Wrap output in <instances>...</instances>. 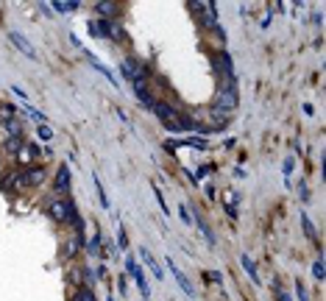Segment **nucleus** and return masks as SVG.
<instances>
[{
  "label": "nucleus",
  "mask_w": 326,
  "mask_h": 301,
  "mask_svg": "<svg viewBox=\"0 0 326 301\" xmlns=\"http://www.w3.org/2000/svg\"><path fill=\"white\" fill-rule=\"evenodd\" d=\"M45 212L51 215L53 223H59V226H73L78 220V207L70 201V198H51L48 201V207H45Z\"/></svg>",
  "instance_id": "obj_1"
},
{
  "label": "nucleus",
  "mask_w": 326,
  "mask_h": 301,
  "mask_svg": "<svg viewBox=\"0 0 326 301\" xmlns=\"http://www.w3.org/2000/svg\"><path fill=\"white\" fill-rule=\"evenodd\" d=\"M3 181L11 184L14 190H34L45 181V167L42 164H31V167H26V170L14 173V176H6Z\"/></svg>",
  "instance_id": "obj_2"
},
{
  "label": "nucleus",
  "mask_w": 326,
  "mask_h": 301,
  "mask_svg": "<svg viewBox=\"0 0 326 301\" xmlns=\"http://www.w3.org/2000/svg\"><path fill=\"white\" fill-rule=\"evenodd\" d=\"M190 9H192L198 17H201V23H204L206 31L217 34L220 39L226 36L223 28H220V23H217V11H215V3H209V0H198V3H190Z\"/></svg>",
  "instance_id": "obj_3"
},
{
  "label": "nucleus",
  "mask_w": 326,
  "mask_h": 301,
  "mask_svg": "<svg viewBox=\"0 0 326 301\" xmlns=\"http://www.w3.org/2000/svg\"><path fill=\"white\" fill-rule=\"evenodd\" d=\"M148 109H151V112L159 117V120H162V126H164L167 131H181V129H179V120H176V117H179V112H176L170 104H164V101H154V104L148 106Z\"/></svg>",
  "instance_id": "obj_4"
},
{
  "label": "nucleus",
  "mask_w": 326,
  "mask_h": 301,
  "mask_svg": "<svg viewBox=\"0 0 326 301\" xmlns=\"http://www.w3.org/2000/svg\"><path fill=\"white\" fill-rule=\"evenodd\" d=\"M92 36H101V39H112V42H123L126 34L123 28L114 23V20H95L92 23Z\"/></svg>",
  "instance_id": "obj_5"
},
{
  "label": "nucleus",
  "mask_w": 326,
  "mask_h": 301,
  "mask_svg": "<svg viewBox=\"0 0 326 301\" xmlns=\"http://www.w3.org/2000/svg\"><path fill=\"white\" fill-rule=\"evenodd\" d=\"M240 106V92H237V86H220L217 89V98H215V109H220V112H232Z\"/></svg>",
  "instance_id": "obj_6"
},
{
  "label": "nucleus",
  "mask_w": 326,
  "mask_h": 301,
  "mask_svg": "<svg viewBox=\"0 0 326 301\" xmlns=\"http://www.w3.org/2000/svg\"><path fill=\"white\" fill-rule=\"evenodd\" d=\"M53 190H56V195L59 198H70V167L64 162H61L59 173H56V184H53Z\"/></svg>",
  "instance_id": "obj_7"
},
{
  "label": "nucleus",
  "mask_w": 326,
  "mask_h": 301,
  "mask_svg": "<svg viewBox=\"0 0 326 301\" xmlns=\"http://www.w3.org/2000/svg\"><path fill=\"white\" fill-rule=\"evenodd\" d=\"M9 39H11V42H14V45H17V51H20V53H26L28 59H36V51H34V45L28 42V39H26V36H23V34H20V31H11V34H9Z\"/></svg>",
  "instance_id": "obj_8"
},
{
  "label": "nucleus",
  "mask_w": 326,
  "mask_h": 301,
  "mask_svg": "<svg viewBox=\"0 0 326 301\" xmlns=\"http://www.w3.org/2000/svg\"><path fill=\"white\" fill-rule=\"evenodd\" d=\"M126 271H129V274L131 276H134V282H137V287H139V290H142V293H145V296H148V284H145V274H142V268H139L137 265V262H134V259H126Z\"/></svg>",
  "instance_id": "obj_9"
},
{
  "label": "nucleus",
  "mask_w": 326,
  "mask_h": 301,
  "mask_svg": "<svg viewBox=\"0 0 326 301\" xmlns=\"http://www.w3.org/2000/svg\"><path fill=\"white\" fill-rule=\"evenodd\" d=\"M167 265H170V274H173V279L179 282V287H181V290L187 293L190 299H195V287L190 284V279H187V276H184V274H181V271H179V268L173 265V259H170V262H167Z\"/></svg>",
  "instance_id": "obj_10"
},
{
  "label": "nucleus",
  "mask_w": 326,
  "mask_h": 301,
  "mask_svg": "<svg viewBox=\"0 0 326 301\" xmlns=\"http://www.w3.org/2000/svg\"><path fill=\"white\" fill-rule=\"evenodd\" d=\"M206 114H209V129H217V131H220V129H226V126H229V114L220 112V109H215V106H212Z\"/></svg>",
  "instance_id": "obj_11"
},
{
  "label": "nucleus",
  "mask_w": 326,
  "mask_h": 301,
  "mask_svg": "<svg viewBox=\"0 0 326 301\" xmlns=\"http://www.w3.org/2000/svg\"><path fill=\"white\" fill-rule=\"evenodd\" d=\"M81 248H84V243L78 240L76 234H73V237H70V240L64 243V248H61V259H64V262H70V259L76 257V254H78Z\"/></svg>",
  "instance_id": "obj_12"
},
{
  "label": "nucleus",
  "mask_w": 326,
  "mask_h": 301,
  "mask_svg": "<svg viewBox=\"0 0 326 301\" xmlns=\"http://www.w3.org/2000/svg\"><path fill=\"white\" fill-rule=\"evenodd\" d=\"M95 11L101 14V20H112L117 17V3L114 0H101V3H95Z\"/></svg>",
  "instance_id": "obj_13"
},
{
  "label": "nucleus",
  "mask_w": 326,
  "mask_h": 301,
  "mask_svg": "<svg viewBox=\"0 0 326 301\" xmlns=\"http://www.w3.org/2000/svg\"><path fill=\"white\" fill-rule=\"evenodd\" d=\"M23 148H26V139L23 137H6V142H3V151L9 156H20Z\"/></svg>",
  "instance_id": "obj_14"
},
{
  "label": "nucleus",
  "mask_w": 326,
  "mask_h": 301,
  "mask_svg": "<svg viewBox=\"0 0 326 301\" xmlns=\"http://www.w3.org/2000/svg\"><path fill=\"white\" fill-rule=\"evenodd\" d=\"M240 265L245 268V274L251 276V282H254V284H259V282H262V279H259V271H257V265H254V259H251L248 254H240Z\"/></svg>",
  "instance_id": "obj_15"
},
{
  "label": "nucleus",
  "mask_w": 326,
  "mask_h": 301,
  "mask_svg": "<svg viewBox=\"0 0 326 301\" xmlns=\"http://www.w3.org/2000/svg\"><path fill=\"white\" fill-rule=\"evenodd\" d=\"M139 257L145 259V265L151 268V274H154L156 279L162 282V279H164V274H162V268H159V265H156V262H154V257H151V251H148V248H139Z\"/></svg>",
  "instance_id": "obj_16"
},
{
  "label": "nucleus",
  "mask_w": 326,
  "mask_h": 301,
  "mask_svg": "<svg viewBox=\"0 0 326 301\" xmlns=\"http://www.w3.org/2000/svg\"><path fill=\"white\" fill-rule=\"evenodd\" d=\"M51 6L59 11V14H67V11H76L81 3H78V0H53Z\"/></svg>",
  "instance_id": "obj_17"
},
{
  "label": "nucleus",
  "mask_w": 326,
  "mask_h": 301,
  "mask_svg": "<svg viewBox=\"0 0 326 301\" xmlns=\"http://www.w3.org/2000/svg\"><path fill=\"white\" fill-rule=\"evenodd\" d=\"M6 131H9V137H23V120L20 117H11V120H3Z\"/></svg>",
  "instance_id": "obj_18"
},
{
  "label": "nucleus",
  "mask_w": 326,
  "mask_h": 301,
  "mask_svg": "<svg viewBox=\"0 0 326 301\" xmlns=\"http://www.w3.org/2000/svg\"><path fill=\"white\" fill-rule=\"evenodd\" d=\"M195 223H198V229H201V234H204L206 240H209V246H217V237H215L212 234V229H209V226H206V220L201 215H195Z\"/></svg>",
  "instance_id": "obj_19"
},
{
  "label": "nucleus",
  "mask_w": 326,
  "mask_h": 301,
  "mask_svg": "<svg viewBox=\"0 0 326 301\" xmlns=\"http://www.w3.org/2000/svg\"><path fill=\"white\" fill-rule=\"evenodd\" d=\"M70 301H98V299H95L92 287H78V290L73 293V299H70Z\"/></svg>",
  "instance_id": "obj_20"
},
{
  "label": "nucleus",
  "mask_w": 326,
  "mask_h": 301,
  "mask_svg": "<svg viewBox=\"0 0 326 301\" xmlns=\"http://www.w3.org/2000/svg\"><path fill=\"white\" fill-rule=\"evenodd\" d=\"M301 226H304V234H307L309 240H318V234H315V226H312V220H309L307 215H301Z\"/></svg>",
  "instance_id": "obj_21"
},
{
  "label": "nucleus",
  "mask_w": 326,
  "mask_h": 301,
  "mask_svg": "<svg viewBox=\"0 0 326 301\" xmlns=\"http://www.w3.org/2000/svg\"><path fill=\"white\" fill-rule=\"evenodd\" d=\"M95 190H98V198H101V207L103 209H109V198H106V190H103V184H101V179H98V176H95Z\"/></svg>",
  "instance_id": "obj_22"
},
{
  "label": "nucleus",
  "mask_w": 326,
  "mask_h": 301,
  "mask_svg": "<svg viewBox=\"0 0 326 301\" xmlns=\"http://www.w3.org/2000/svg\"><path fill=\"white\" fill-rule=\"evenodd\" d=\"M20 156H23V159H26V164L31 167V162L36 159V145H26L23 151H20Z\"/></svg>",
  "instance_id": "obj_23"
},
{
  "label": "nucleus",
  "mask_w": 326,
  "mask_h": 301,
  "mask_svg": "<svg viewBox=\"0 0 326 301\" xmlns=\"http://www.w3.org/2000/svg\"><path fill=\"white\" fill-rule=\"evenodd\" d=\"M151 190H154V195H156V201H159V207H162V212H164V215H170V207L164 204V195H162V190L156 187V184H151Z\"/></svg>",
  "instance_id": "obj_24"
},
{
  "label": "nucleus",
  "mask_w": 326,
  "mask_h": 301,
  "mask_svg": "<svg viewBox=\"0 0 326 301\" xmlns=\"http://www.w3.org/2000/svg\"><path fill=\"white\" fill-rule=\"evenodd\" d=\"M36 137L42 139V142H48V139H53V129H51V126H45V123H42V126L36 129Z\"/></svg>",
  "instance_id": "obj_25"
},
{
  "label": "nucleus",
  "mask_w": 326,
  "mask_h": 301,
  "mask_svg": "<svg viewBox=\"0 0 326 301\" xmlns=\"http://www.w3.org/2000/svg\"><path fill=\"white\" fill-rule=\"evenodd\" d=\"M26 112L31 114V120H36L39 126H42V123L48 120V117H45V112H39V109H31V106H26Z\"/></svg>",
  "instance_id": "obj_26"
},
{
  "label": "nucleus",
  "mask_w": 326,
  "mask_h": 301,
  "mask_svg": "<svg viewBox=\"0 0 326 301\" xmlns=\"http://www.w3.org/2000/svg\"><path fill=\"white\" fill-rule=\"evenodd\" d=\"M86 248H89V254H101V234H95L92 240L86 243Z\"/></svg>",
  "instance_id": "obj_27"
},
{
  "label": "nucleus",
  "mask_w": 326,
  "mask_h": 301,
  "mask_svg": "<svg viewBox=\"0 0 326 301\" xmlns=\"http://www.w3.org/2000/svg\"><path fill=\"white\" fill-rule=\"evenodd\" d=\"M70 282L76 284V287H84V279H81V268H73V271H70Z\"/></svg>",
  "instance_id": "obj_28"
},
{
  "label": "nucleus",
  "mask_w": 326,
  "mask_h": 301,
  "mask_svg": "<svg viewBox=\"0 0 326 301\" xmlns=\"http://www.w3.org/2000/svg\"><path fill=\"white\" fill-rule=\"evenodd\" d=\"M296 296H299V301H309V293H307V287H304V282H296Z\"/></svg>",
  "instance_id": "obj_29"
},
{
  "label": "nucleus",
  "mask_w": 326,
  "mask_h": 301,
  "mask_svg": "<svg viewBox=\"0 0 326 301\" xmlns=\"http://www.w3.org/2000/svg\"><path fill=\"white\" fill-rule=\"evenodd\" d=\"M273 290H276V301H293L290 296H287V293L282 290V284H279V279L273 282Z\"/></svg>",
  "instance_id": "obj_30"
},
{
  "label": "nucleus",
  "mask_w": 326,
  "mask_h": 301,
  "mask_svg": "<svg viewBox=\"0 0 326 301\" xmlns=\"http://www.w3.org/2000/svg\"><path fill=\"white\" fill-rule=\"evenodd\" d=\"M312 276H315V279H324V259H318L315 265H312Z\"/></svg>",
  "instance_id": "obj_31"
},
{
  "label": "nucleus",
  "mask_w": 326,
  "mask_h": 301,
  "mask_svg": "<svg viewBox=\"0 0 326 301\" xmlns=\"http://www.w3.org/2000/svg\"><path fill=\"white\" fill-rule=\"evenodd\" d=\"M206 282H223V274H217V271H206Z\"/></svg>",
  "instance_id": "obj_32"
},
{
  "label": "nucleus",
  "mask_w": 326,
  "mask_h": 301,
  "mask_svg": "<svg viewBox=\"0 0 326 301\" xmlns=\"http://www.w3.org/2000/svg\"><path fill=\"white\" fill-rule=\"evenodd\" d=\"M179 215H181V220H184V223H192V218H190V209H187V204H184V207H179Z\"/></svg>",
  "instance_id": "obj_33"
},
{
  "label": "nucleus",
  "mask_w": 326,
  "mask_h": 301,
  "mask_svg": "<svg viewBox=\"0 0 326 301\" xmlns=\"http://www.w3.org/2000/svg\"><path fill=\"white\" fill-rule=\"evenodd\" d=\"M11 92L17 95L20 101H28V95H26V89H20V86H17V84H11Z\"/></svg>",
  "instance_id": "obj_34"
},
{
  "label": "nucleus",
  "mask_w": 326,
  "mask_h": 301,
  "mask_svg": "<svg viewBox=\"0 0 326 301\" xmlns=\"http://www.w3.org/2000/svg\"><path fill=\"white\" fill-rule=\"evenodd\" d=\"M117 246H120V248H126V246H129V240H126V232H123V229H117Z\"/></svg>",
  "instance_id": "obj_35"
},
{
  "label": "nucleus",
  "mask_w": 326,
  "mask_h": 301,
  "mask_svg": "<svg viewBox=\"0 0 326 301\" xmlns=\"http://www.w3.org/2000/svg\"><path fill=\"white\" fill-rule=\"evenodd\" d=\"M282 170H284V179L293 173V159H284V164H282Z\"/></svg>",
  "instance_id": "obj_36"
},
{
  "label": "nucleus",
  "mask_w": 326,
  "mask_h": 301,
  "mask_svg": "<svg viewBox=\"0 0 326 301\" xmlns=\"http://www.w3.org/2000/svg\"><path fill=\"white\" fill-rule=\"evenodd\" d=\"M106 301H112V299H106Z\"/></svg>",
  "instance_id": "obj_37"
}]
</instances>
